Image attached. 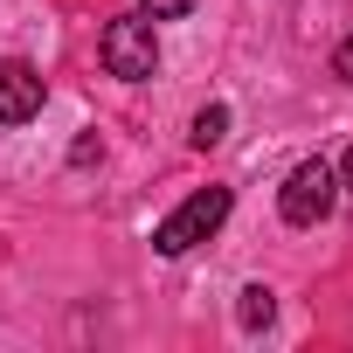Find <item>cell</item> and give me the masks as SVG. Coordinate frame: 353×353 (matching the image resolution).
<instances>
[{
    "label": "cell",
    "mask_w": 353,
    "mask_h": 353,
    "mask_svg": "<svg viewBox=\"0 0 353 353\" xmlns=\"http://www.w3.org/2000/svg\"><path fill=\"white\" fill-rule=\"evenodd\" d=\"M229 208H236L229 188H201V194H188L181 208H173V215L152 229V250H159V256H188L194 243H208V236L229 222Z\"/></svg>",
    "instance_id": "7a4b0ae2"
},
{
    "label": "cell",
    "mask_w": 353,
    "mask_h": 353,
    "mask_svg": "<svg viewBox=\"0 0 353 353\" xmlns=\"http://www.w3.org/2000/svg\"><path fill=\"white\" fill-rule=\"evenodd\" d=\"M270 319H277V298H270L263 284H250V291L236 298V325H243V332H263Z\"/></svg>",
    "instance_id": "5b68a950"
},
{
    "label": "cell",
    "mask_w": 353,
    "mask_h": 353,
    "mask_svg": "<svg viewBox=\"0 0 353 353\" xmlns=\"http://www.w3.org/2000/svg\"><path fill=\"white\" fill-rule=\"evenodd\" d=\"M339 188L353 194V145H346V159H339Z\"/></svg>",
    "instance_id": "9c48e42d"
},
{
    "label": "cell",
    "mask_w": 353,
    "mask_h": 353,
    "mask_svg": "<svg viewBox=\"0 0 353 353\" xmlns=\"http://www.w3.org/2000/svg\"><path fill=\"white\" fill-rule=\"evenodd\" d=\"M97 56L118 83H145L159 70V35H152V14H111L104 35H97Z\"/></svg>",
    "instance_id": "6da1fadb"
},
{
    "label": "cell",
    "mask_w": 353,
    "mask_h": 353,
    "mask_svg": "<svg viewBox=\"0 0 353 353\" xmlns=\"http://www.w3.org/2000/svg\"><path fill=\"white\" fill-rule=\"evenodd\" d=\"M42 97H49V83L35 63H0V125H28L42 111Z\"/></svg>",
    "instance_id": "277c9868"
},
{
    "label": "cell",
    "mask_w": 353,
    "mask_h": 353,
    "mask_svg": "<svg viewBox=\"0 0 353 353\" xmlns=\"http://www.w3.org/2000/svg\"><path fill=\"white\" fill-rule=\"evenodd\" d=\"M332 201H339V173H332L325 159H298V166L284 173V188H277V215H284L291 229H319V222L332 215Z\"/></svg>",
    "instance_id": "3957f363"
},
{
    "label": "cell",
    "mask_w": 353,
    "mask_h": 353,
    "mask_svg": "<svg viewBox=\"0 0 353 353\" xmlns=\"http://www.w3.org/2000/svg\"><path fill=\"white\" fill-rule=\"evenodd\" d=\"M332 70H339V77H346V83H353V35H346V42H339V49H332Z\"/></svg>",
    "instance_id": "ba28073f"
},
{
    "label": "cell",
    "mask_w": 353,
    "mask_h": 353,
    "mask_svg": "<svg viewBox=\"0 0 353 353\" xmlns=\"http://www.w3.org/2000/svg\"><path fill=\"white\" fill-rule=\"evenodd\" d=\"M139 8H145V14H152V21H181V14H188V8H194V0H139Z\"/></svg>",
    "instance_id": "52a82bcc"
},
{
    "label": "cell",
    "mask_w": 353,
    "mask_h": 353,
    "mask_svg": "<svg viewBox=\"0 0 353 353\" xmlns=\"http://www.w3.org/2000/svg\"><path fill=\"white\" fill-rule=\"evenodd\" d=\"M188 139H194L201 152H208V145H222V139H229V104H201V111H194V132H188Z\"/></svg>",
    "instance_id": "8992f818"
}]
</instances>
